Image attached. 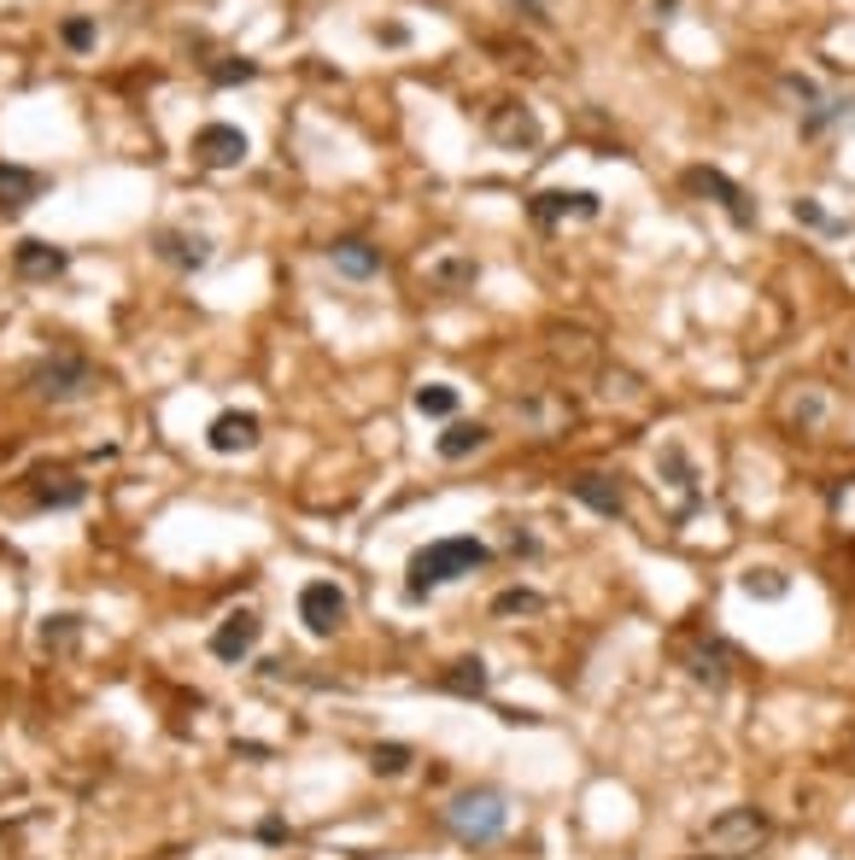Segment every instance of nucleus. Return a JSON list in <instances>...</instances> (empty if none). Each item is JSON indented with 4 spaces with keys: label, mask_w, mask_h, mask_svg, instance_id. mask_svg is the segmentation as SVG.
I'll return each mask as SVG.
<instances>
[{
    "label": "nucleus",
    "mask_w": 855,
    "mask_h": 860,
    "mask_svg": "<svg viewBox=\"0 0 855 860\" xmlns=\"http://www.w3.org/2000/svg\"><path fill=\"white\" fill-rule=\"evenodd\" d=\"M563 217H598V194H586V188H545L534 194V222H563Z\"/></svg>",
    "instance_id": "obj_15"
},
{
    "label": "nucleus",
    "mask_w": 855,
    "mask_h": 860,
    "mask_svg": "<svg viewBox=\"0 0 855 860\" xmlns=\"http://www.w3.org/2000/svg\"><path fill=\"white\" fill-rule=\"evenodd\" d=\"M30 393L48 404H71L94 393V363L83 352H48L42 363L30 369Z\"/></svg>",
    "instance_id": "obj_4"
},
{
    "label": "nucleus",
    "mask_w": 855,
    "mask_h": 860,
    "mask_svg": "<svg viewBox=\"0 0 855 860\" xmlns=\"http://www.w3.org/2000/svg\"><path fill=\"white\" fill-rule=\"evenodd\" d=\"M258 65L253 59H223V65H212V82H223V89H235V82H253Z\"/></svg>",
    "instance_id": "obj_27"
},
{
    "label": "nucleus",
    "mask_w": 855,
    "mask_h": 860,
    "mask_svg": "<svg viewBox=\"0 0 855 860\" xmlns=\"http://www.w3.org/2000/svg\"><path fill=\"white\" fill-rule=\"evenodd\" d=\"M158 258L176 263V270H206V263H212V240L188 235V229H165V235H158Z\"/></svg>",
    "instance_id": "obj_17"
},
{
    "label": "nucleus",
    "mask_w": 855,
    "mask_h": 860,
    "mask_svg": "<svg viewBox=\"0 0 855 860\" xmlns=\"http://www.w3.org/2000/svg\"><path fill=\"white\" fill-rule=\"evenodd\" d=\"M329 258H334V270L340 276H352V281H370V276H381V246H370V240H334L329 246Z\"/></svg>",
    "instance_id": "obj_18"
},
{
    "label": "nucleus",
    "mask_w": 855,
    "mask_h": 860,
    "mask_svg": "<svg viewBox=\"0 0 855 860\" xmlns=\"http://www.w3.org/2000/svg\"><path fill=\"white\" fill-rule=\"evenodd\" d=\"M375 41H387V48H399V41H404V24H381V30H375Z\"/></svg>",
    "instance_id": "obj_31"
},
{
    "label": "nucleus",
    "mask_w": 855,
    "mask_h": 860,
    "mask_svg": "<svg viewBox=\"0 0 855 860\" xmlns=\"http://www.w3.org/2000/svg\"><path fill=\"white\" fill-rule=\"evenodd\" d=\"M30 491L42 509H76L89 498V480H76L71 468H42V475H30Z\"/></svg>",
    "instance_id": "obj_12"
},
{
    "label": "nucleus",
    "mask_w": 855,
    "mask_h": 860,
    "mask_svg": "<svg viewBox=\"0 0 855 860\" xmlns=\"http://www.w3.org/2000/svg\"><path fill=\"white\" fill-rule=\"evenodd\" d=\"M568 491H575V498H580L586 509H598V516H621V509H627L621 480H616V475H598V468L575 475V480H568Z\"/></svg>",
    "instance_id": "obj_14"
},
{
    "label": "nucleus",
    "mask_w": 855,
    "mask_h": 860,
    "mask_svg": "<svg viewBox=\"0 0 855 860\" xmlns=\"http://www.w3.org/2000/svg\"><path fill=\"white\" fill-rule=\"evenodd\" d=\"M791 217H797V222H808V229H832V222H826V211H821V205H814V199H797V205H791Z\"/></svg>",
    "instance_id": "obj_29"
},
{
    "label": "nucleus",
    "mask_w": 855,
    "mask_h": 860,
    "mask_svg": "<svg viewBox=\"0 0 855 860\" xmlns=\"http://www.w3.org/2000/svg\"><path fill=\"white\" fill-rule=\"evenodd\" d=\"M686 188H691V194H703V199H715L721 211H727L732 222H739V229H750V222H756V205H750V194H744L732 176L709 170V164H698V170H686Z\"/></svg>",
    "instance_id": "obj_6"
},
{
    "label": "nucleus",
    "mask_w": 855,
    "mask_h": 860,
    "mask_svg": "<svg viewBox=\"0 0 855 860\" xmlns=\"http://www.w3.org/2000/svg\"><path fill=\"white\" fill-rule=\"evenodd\" d=\"M59 35H65L71 53H89L94 48V18H65V30H59Z\"/></svg>",
    "instance_id": "obj_28"
},
{
    "label": "nucleus",
    "mask_w": 855,
    "mask_h": 860,
    "mask_svg": "<svg viewBox=\"0 0 855 860\" xmlns=\"http://www.w3.org/2000/svg\"><path fill=\"white\" fill-rule=\"evenodd\" d=\"M486 439H493V434H486L481 422H452V427L440 434V457H445V463H463V457H475Z\"/></svg>",
    "instance_id": "obj_20"
},
{
    "label": "nucleus",
    "mask_w": 855,
    "mask_h": 860,
    "mask_svg": "<svg viewBox=\"0 0 855 860\" xmlns=\"http://www.w3.org/2000/svg\"><path fill=\"white\" fill-rule=\"evenodd\" d=\"M258 632H264V621H258L253 609L223 614L217 632H212V655H217V662H247V655L258 650Z\"/></svg>",
    "instance_id": "obj_8"
},
{
    "label": "nucleus",
    "mask_w": 855,
    "mask_h": 860,
    "mask_svg": "<svg viewBox=\"0 0 855 860\" xmlns=\"http://www.w3.org/2000/svg\"><path fill=\"white\" fill-rule=\"evenodd\" d=\"M370 767H375L381 778H393V773L411 767V749H404V744H375V749H370Z\"/></svg>",
    "instance_id": "obj_24"
},
{
    "label": "nucleus",
    "mask_w": 855,
    "mask_h": 860,
    "mask_svg": "<svg viewBox=\"0 0 855 860\" xmlns=\"http://www.w3.org/2000/svg\"><path fill=\"white\" fill-rule=\"evenodd\" d=\"M486 129H493V141H504V147H534V141H539V117L527 106H493V112H486Z\"/></svg>",
    "instance_id": "obj_16"
},
{
    "label": "nucleus",
    "mask_w": 855,
    "mask_h": 860,
    "mask_svg": "<svg viewBox=\"0 0 855 860\" xmlns=\"http://www.w3.org/2000/svg\"><path fill=\"white\" fill-rule=\"evenodd\" d=\"M457 410V386H445V381H434V386H416V416H452Z\"/></svg>",
    "instance_id": "obj_22"
},
{
    "label": "nucleus",
    "mask_w": 855,
    "mask_h": 860,
    "mask_svg": "<svg viewBox=\"0 0 855 860\" xmlns=\"http://www.w3.org/2000/svg\"><path fill=\"white\" fill-rule=\"evenodd\" d=\"M703 860H721V854H703Z\"/></svg>",
    "instance_id": "obj_34"
},
{
    "label": "nucleus",
    "mask_w": 855,
    "mask_h": 860,
    "mask_svg": "<svg viewBox=\"0 0 855 860\" xmlns=\"http://www.w3.org/2000/svg\"><path fill=\"white\" fill-rule=\"evenodd\" d=\"M440 691H452V696H486V662H481V655L452 662V667L440 673Z\"/></svg>",
    "instance_id": "obj_19"
},
{
    "label": "nucleus",
    "mask_w": 855,
    "mask_h": 860,
    "mask_svg": "<svg viewBox=\"0 0 855 860\" xmlns=\"http://www.w3.org/2000/svg\"><path fill=\"white\" fill-rule=\"evenodd\" d=\"M650 7H657V18H674V7H680V0H650Z\"/></svg>",
    "instance_id": "obj_32"
},
{
    "label": "nucleus",
    "mask_w": 855,
    "mask_h": 860,
    "mask_svg": "<svg viewBox=\"0 0 855 860\" xmlns=\"http://www.w3.org/2000/svg\"><path fill=\"white\" fill-rule=\"evenodd\" d=\"M35 639H42V650H71L76 639H83V614H48Z\"/></svg>",
    "instance_id": "obj_21"
},
{
    "label": "nucleus",
    "mask_w": 855,
    "mask_h": 860,
    "mask_svg": "<svg viewBox=\"0 0 855 860\" xmlns=\"http://www.w3.org/2000/svg\"><path fill=\"white\" fill-rule=\"evenodd\" d=\"M744 591H750V598H785V573H773V568L744 573Z\"/></svg>",
    "instance_id": "obj_26"
},
{
    "label": "nucleus",
    "mask_w": 855,
    "mask_h": 860,
    "mask_svg": "<svg viewBox=\"0 0 855 860\" xmlns=\"http://www.w3.org/2000/svg\"><path fill=\"white\" fill-rule=\"evenodd\" d=\"M12 263H18V276H24V281H53V276L71 270V252H65V246H53V240H18Z\"/></svg>",
    "instance_id": "obj_11"
},
{
    "label": "nucleus",
    "mask_w": 855,
    "mask_h": 860,
    "mask_svg": "<svg viewBox=\"0 0 855 860\" xmlns=\"http://www.w3.org/2000/svg\"><path fill=\"white\" fill-rule=\"evenodd\" d=\"M516 7H527V18H545V0H516Z\"/></svg>",
    "instance_id": "obj_33"
},
{
    "label": "nucleus",
    "mask_w": 855,
    "mask_h": 860,
    "mask_svg": "<svg viewBox=\"0 0 855 860\" xmlns=\"http://www.w3.org/2000/svg\"><path fill=\"white\" fill-rule=\"evenodd\" d=\"M445 831L470 849H486L511 831V802H504L498 790H463V796H452V808H445Z\"/></svg>",
    "instance_id": "obj_2"
},
{
    "label": "nucleus",
    "mask_w": 855,
    "mask_h": 860,
    "mask_svg": "<svg viewBox=\"0 0 855 860\" xmlns=\"http://www.w3.org/2000/svg\"><path fill=\"white\" fill-rule=\"evenodd\" d=\"M486 562H493V550H486L481 539H434L411 557V568H404V591L422 603L428 591L452 586V580H463V573H475Z\"/></svg>",
    "instance_id": "obj_1"
},
{
    "label": "nucleus",
    "mask_w": 855,
    "mask_h": 860,
    "mask_svg": "<svg viewBox=\"0 0 855 860\" xmlns=\"http://www.w3.org/2000/svg\"><path fill=\"white\" fill-rule=\"evenodd\" d=\"M768 837H773V819L762 808H727L698 831V843L709 854H721V860H744V854H756Z\"/></svg>",
    "instance_id": "obj_3"
},
{
    "label": "nucleus",
    "mask_w": 855,
    "mask_h": 860,
    "mask_svg": "<svg viewBox=\"0 0 855 860\" xmlns=\"http://www.w3.org/2000/svg\"><path fill=\"white\" fill-rule=\"evenodd\" d=\"M440 281L457 287V281H475V270H470V263H440Z\"/></svg>",
    "instance_id": "obj_30"
},
{
    "label": "nucleus",
    "mask_w": 855,
    "mask_h": 860,
    "mask_svg": "<svg viewBox=\"0 0 855 860\" xmlns=\"http://www.w3.org/2000/svg\"><path fill=\"white\" fill-rule=\"evenodd\" d=\"M206 445L217 450V457L253 450L258 445V416H253V410H223V416H212V427H206Z\"/></svg>",
    "instance_id": "obj_10"
},
{
    "label": "nucleus",
    "mask_w": 855,
    "mask_h": 860,
    "mask_svg": "<svg viewBox=\"0 0 855 860\" xmlns=\"http://www.w3.org/2000/svg\"><path fill=\"white\" fill-rule=\"evenodd\" d=\"M545 609V598L539 591H527V586H511V591H498L493 598V614H504V621H511V614H539Z\"/></svg>",
    "instance_id": "obj_23"
},
{
    "label": "nucleus",
    "mask_w": 855,
    "mask_h": 860,
    "mask_svg": "<svg viewBox=\"0 0 855 860\" xmlns=\"http://www.w3.org/2000/svg\"><path fill=\"white\" fill-rule=\"evenodd\" d=\"M188 153H194V164H206V170H235L253 147H247V135H240L235 123H206V129L194 135Z\"/></svg>",
    "instance_id": "obj_7"
},
{
    "label": "nucleus",
    "mask_w": 855,
    "mask_h": 860,
    "mask_svg": "<svg viewBox=\"0 0 855 860\" xmlns=\"http://www.w3.org/2000/svg\"><path fill=\"white\" fill-rule=\"evenodd\" d=\"M35 199H42V176H35L30 164H7V158H0V217L30 211Z\"/></svg>",
    "instance_id": "obj_13"
},
{
    "label": "nucleus",
    "mask_w": 855,
    "mask_h": 860,
    "mask_svg": "<svg viewBox=\"0 0 855 860\" xmlns=\"http://www.w3.org/2000/svg\"><path fill=\"white\" fill-rule=\"evenodd\" d=\"M686 673L698 685H709V691H727V680H732V644H721V639H691L686 644Z\"/></svg>",
    "instance_id": "obj_9"
},
{
    "label": "nucleus",
    "mask_w": 855,
    "mask_h": 860,
    "mask_svg": "<svg viewBox=\"0 0 855 860\" xmlns=\"http://www.w3.org/2000/svg\"><path fill=\"white\" fill-rule=\"evenodd\" d=\"M299 621L311 639H334V632L346 626V591L334 580H311L299 591Z\"/></svg>",
    "instance_id": "obj_5"
},
{
    "label": "nucleus",
    "mask_w": 855,
    "mask_h": 860,
    "mask_svg": "<svg viewBox=\"0 0 855 860\" xmlns=\"http://www.w3.org/2000/svg\"><path fill=\"white\" fill-rule=\"evenodd\" d=\"M657 468H662V475H668V486H680V491H686V498H691V463H686V450H674V445H668Z\"/></svg>",
    "instance_id": "obj_25"
}]
</instances>
